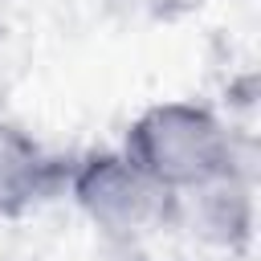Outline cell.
Listing matches in <instances>:
<instances>
[{
	"label": "cell",
	"instance_id": "1",
	"mask_svg": "<svg viewBox=\"0 0 261 261\" xmlns=\"http://www.w3.org/2000/svg\"><path fill=\"white\" fill-rule=\"evenodd\" d=\"M118 151L171 196L241 163L232 126L212 106L188 98H171L139 110Z\"/></svg>",
	"mask_w": 261,
	"mask_h": 261
},
{
	"label": "cell",
	"instance_id": "2",
	"mask_svg": "<svg viewBox=\"0 0 261 261\" xmlns=\"http://www.w3.org/2000/svg\"><path fill=\"white\" fill-rule=\"evenodd\" d=\"M65 196L110 241H139L171 224V204H175V196L163 192L151 175H143L118 147L86 151L69 159Z\"/></svg>",
	"mask_w": 261,
	"mask_h": 261
},
{
	"label": "cell",
	"instance_id": "3",
	"mask_svg": "<svg viewBox=\"0 0 261 261\" xmlns=\"http://www.w3.org/2000/svg\"><path fill=\"white\" fill-rule=\"evenodd\" d=\"M171 224H184L196 241H204L220 253H245L253 245V228H257L253 179L237 163V167L179 192L171 204Z\"/></svg>",
	"mask_w": 261,
	"mask_h": 261
},
{
	"label": "cell",
	"instance_id": "4",
	"mask_svg": "<svg viewBox=\"0 0 261 261\" xmlns=\"http://www.w3.org/2000/svg\"><path fill=\"white\" fill-rule=\"evenodd\" d=\"M69 159L49 151L24 126L0 118V220H20L65 196Z\"/></svg>",
	"mask_w": 261,
	"mask_h": 261
}]
</instances>
